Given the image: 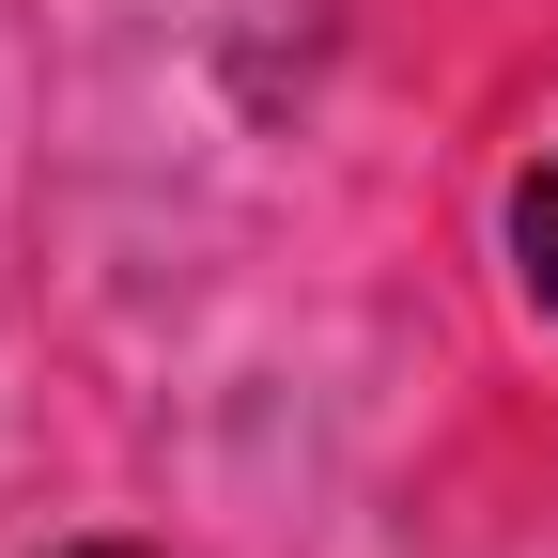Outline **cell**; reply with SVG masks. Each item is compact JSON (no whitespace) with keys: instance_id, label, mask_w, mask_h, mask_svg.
Listing matches in <instances>:
<instances>
[{"instance_id":"obj_1","label":"cell","mask_w":558,"mask_h":558,"mask_svg":"<svg viewBox=\"0 0 558 558\" xmlns=\"http://www.w3.org/2000/svg\"><path fill=\"white\" fill-rule=\"evenodd\" d=\"M512 264H527V295L558 311V140L527 156V186H512Z\"/></svg>"},{"instance_id":"obj_2","label":"cell","mask_w":558,"mask_h":558,"mask_svg":"<svg viewBox=\"0 0 558 558\" xmlns=\"http://www.w3.org/2000/svg\"><path fill=\"white\" fill-rule=\"evenodd\" d=\"M47 558H156V543H47Z\"/></svg>"}]
</instances>
